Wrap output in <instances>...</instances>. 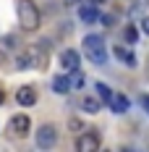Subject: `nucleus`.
Masks as SVG:
<instances>
[{
  "instance_id": "1",
  "label": "nucleus",
  "mask_w": 149,
  "mask_h": 152,
  "mask_svg": "<svg viewBox=\"0 0 149 152\" xmlns=\"http://www.w3.org/2000/svg\"><path fill=\"white\" fill-rule=\"evenodd\" d=\"M16 16H18V26L24 31H37L42 24V16L37 11L34 0H18L16 3Z\"/></svg>"
},
{
  "instance_id": "2",
  "label": "nucleus",
  "mask_w": 149,
  "mask_h": 152,
  "mask_svg": "<svg viewBox=\"0 0 149 152\" xmlns=\"http://www.w3.org/2000/svg\"><path fill=\"white\" fill-rule=\"evenodd\" d=\"M84 53H86L89 63H94V66H105V63H107L105 37H102V34H86V37H84Z\"/></svg>"
},
{
  "instance_id": "3",
  "label": "nucleus",
  "mask_w": 149,
  "mask_h": 152,
  "mask_svg": "<svg viewBox=\"0 0 149 152\" xmlns=\"http://www.w3.org/2000/svg\"><path fill=\"white\" fill-rule=\"evenodd\" d=\"M34 142H37L39 150H52V147L58 144V129H55L52 123H42V126L37 129V134H34Z\"/></svg>"
},
{
  "instance_id": "4",
  "label": "nucleus",
  "mask_w": 149,
  "mask_h": 152,
  "mask_svg": "<svg viewBox=\"0 0 149 152\" xmlns=\"http://www.w3.org/2000/svg\"><path fill=\"white\" fill-rule=\"evenodd\" d=\"M76 150L78 152H94V150H100V137L97 134H81V137L76 139Z\"/></svg>"
},
{
  "instance_id": "5",
  "label": "nucleus",
  "mask_w": 149,
  "mask_h": 152,
  "mask_svg": "<svg viewBox=\"0 0 149 152\" xmlns=\"http://www.w3.org/2000/svg\"><path fill=\"white\" fill-rule=\"evenodd\" d=\"M29 129H31V121H29V115H26V113H18V115L11 118V131H13L16 137H24Z\"/></svg>"
},
{
  "instance_id": "6",
  "label": "nucleus",
  "mask_w": 149,
  "mask_h": 152,
  "mask_svg": "<svg viewBox=\"0 0 149 152\" xmlns=\"http://www.w3.org/2000/svg\"><path fill=\"white\" fill-rule=\"evenodd\" d=\"M78 53L76 50H63V55H60V66L65 68V74H73V71H78Z\"/></svg>"
},
{
  "instance_id": "7",
  "label": "nucleus",
  "mask_w": 149,
  "mask_h": 152,
  "mask_svg": "<svg viewBox=\"0 0 149 152\" xmlns=\"http://www.w3.org/2000/svg\"><path fill=\"white\" fill-rule=\"evenodd\" d=\"M16 102L21 107H31L34 102H37V92H34V87H21V89L16 92Z\"/></svg>"
},
{
  "instance_id": "8",
  "label": "nucleus",
  "mask_w": 149,
  "mask_h": 152,
  "mask_svg": "<svg viewBox=\"0 0 149 152\" xmlns=\"http://www.w3.org/2000/svg\"><path fill=\"white\" fill-rule=\"evenodd\" d=\"M78 18H81L84 24H94V21L100 18L97 5H94V3H84V5H78Z\"/></svg>"
},
{
  "instance_id": "9",
  "label": "nucleus",
  "mask_w": 149,
  "mask_h": 152,
  "mask_svg": "<svg viewBox=\"0 0 149 152\" xmlns=\"http://www.w3.org/2000/svg\"><path fill=\"white\" fill-rule=\"evenodd\" d=\"M113 53H115V58H118L123 66H128V68H136V55H134V50H128V47H113Z\"/></svg>"
},
{
  "instance_id": "10",
  "label": "nucleus",
  "mask_w": 149,
  "mask_h": 152,
  "mask_svg": "<svg viewBox=\"0 0 149 152\" xmlns=\"http://www.w3.org/2000/svg\"><path fill=\"white\" fill-rule=\"evenodd\" d=\"M128 97H123V94H113L110 97V110L113 113H118V115H123V113H128Z\"/></svg>"
},
{
  "instance_id": "11",
  "label": "nucleus",
  "mask_w": 149,
  "mask_h": 152,
  "mask_svg": "<svg viewBox=\"0 0 149 152\" xmlns=\"http://www.w3.org/2000/svg\"><path fill=\"white\" fill-rule=\"evenodd\" d=\"M52 89L58 92V94H68V92H71V74L55 76V79H52Z\"/></svg>"
},
{
  "instance_id": "12",
  "label": "nucleus",
  "mask_w": 149,
  "mask_h": 152,
  "mask_svg": "<svg viewBox=\"0 0 149 152\" xmlns=\"http://www.w3.org/2000/svg\"><path fill=\"white\" fill-rule=\"evenodd\" d=\"M81 107H84L86 113H100V100H97V97H84V100H81Z\"/></svg>"
},
{
  "instance_id": "13",
  "label": "nucleus",
  "mask_w": 149,
  "mask_h": 152,
  "mask_svg": "<svg viewBox=\"0 0 149 152\" xmlns=\"http://www.w3.org/2000/svg\"><path fill=\"white\" fill-rule=\"evenodd\" d=\"M94 89H97V94H100V100H105V102H110L113 92H110V87H107V84H102V81H97V84H94Z\"/></svg>"
},
{
  "instance_id": "14",
  "label": "nucleus",
  "mask_w": 149,
  "mask_h": 152,
  "mask_svg": "<svg viewBox=\"0 0 149 152\" xmlns=\"http://www.w3.org/2000/svg\"><path fill=\"white\" fill-rule=\"evenodd\" d=\"M123 37H126V42H131V45H134L136 39H139V29H136V26H128V29L123 31Z\"/></svg>"
},
{
  "instance_id": "15",
  "label": "nucleus",
  "mask_w": 149,
  "mask_h": 152,
  "mask_svg": "<svg viewBox=\"0 0 149 152\" xmlns=\"http://www.w3.org/2000/svg\"><path fill=\"white\" fill-rule=\"evenodd\" d=\"M139 102H141V107L147 110V115H149V94H141V97H139Z\"/></svg>"
},
{
  "instance_id": "16",
  "label": "nucleus",
  "mask_w": 149,
  "mask_h": 152,
  "mask_svg": "<svg viewBox=\"0 0 149 152\" xmlns=\"http://www.w3.org/2000/svg\"><path fill=\"white\" fill-rule=\"evenodd\" d=\"M102 24L105 26H113L115 24V16H102Z\"/></svg>"
},
{
  "instance_id": "17",
  "label": "nucleus",
  "mask_w": 149,
  "mask_h": 152,
  "mask_svg": "<svg viewBox=\"0 0 149 152\" xmlns=\"http://www.w3.org/2000/svg\"><path fill=\"white\" fill-rule=\"evenodd\" d=\"M141 31H144V34H149V16L141 21Z\"/></svg>"
},
{
  "instance_id": "18",
  "label": "nucleus",
  "mask_w": 149,
  "mask_h": 152,
  "mask_svg": "<svg viewBox=\"0 0 149 152\" xmlns=\"http://www.w3.org/2000/svg\"><path fill=\"white\" fill-rule=\"evenodd\" d=\"M68 126H71V129H81V121H76V118H73V121H68Z\"/></svg>"
},
{
  "instance_id": "19",
  "label": "nucleus",
  "mask_w": 149,
  "mask_h": 152,
  "mask_svg": "<svg viewBox=\"0 0 149 152\" xmlns=\"http://www.w3.org/2000/svg\"><path fill=\"white\" fill-rule=\"evenodd\" d=\"M86 3H94V5H102L105 0H86Z\"/></svg>"
},
{
  "instance_id": "20",
  "label": "nucleus",
  "mask_w": 149,
  "mask_h": 152,
  "mask_svg": "<svg viewBox=\"0 0 149 152\" xmlns=\"http://www.w3.org/2000/svg\"><path fill=\"white\" fill-rule=\"evenodd\" d=\"M0 102H3V92H0Z\"/></svg>"
}]
</instances>
